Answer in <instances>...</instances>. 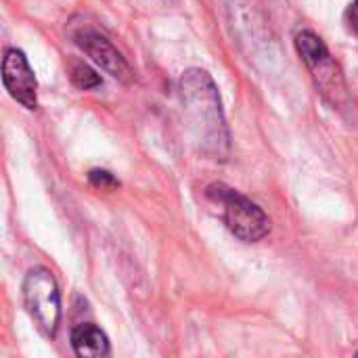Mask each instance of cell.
I'll return each instance as SVG.
<instances>
[{
  "mask_svg": "<svg viewBox=\"0 0 358 358\" xmlns=\"http://www.w3.org/2000/svg\"><path fill=\"white\" fill-rule=\"evenodd\" d=\"M206 195L212 201L222 206L224 222L237 239H241L245 243H256L268 235V231H271L268 216L262 212L260 206H256L245 195L237 193L235 189H231L222 182L210 185Z\"/></svg>",
  "mask_w": 358,
  "mask_h": 358,
  "instance_id": "cell-2",
  "label": "cell"
},
{
  "mask_svg": "<svg viewBox=\"0 0 358 358\" xmlns=\"http://www.w3.org/2000/svg\"><path fill=\"white\" fill-rule=\"evenodd\" d=\"M71 36H73V42L107 73H111L113 78H117L122 82L132 80V69H130L128 61L103 34H99L92 27H80V29H73Z\"/></svg>",
  "mask_w": 358,
  "mask_h": 358,
  "instance_id": "cell-5",
  "label": "cell"
},
{
  "mask_svg": "<svg viewBox=\"0 0 358 358\" xmlns=\"http://www.w3.org/2000/svg\"><path fill=\"white\" fill-rule=\"evenodd\" d=\"M346 17H348L350 29H352V31H355V34L358 36V0H355V2L350 4V8H348Z\"/></svg>",
  "mask_w": 358,
  "mask_h": 358,
  "instance_id": "cell-10",
  "label": "cell"
},
{
  "mask_svg": "<svg viewBox=\"0 0 358 358\" xmlns=\"http://www.w3.org/2000/svg\"><path fill=\"white\" fill-rule=\"evenodd\" d=\"M2 82L17 103H21L27 109L38 107V80L21 50H6L2 61Z\"/></svg>",
  "mask_w": 358,
  "mask_h": 358,
  "instance_id": "cell-6",
  "label": "cell"
},
{
  "mask_svg": "<svg viewBox=\"0 0 358 358\" xmlns=\"http://www.w3.org/2000/svg\"><path fill=\"white\" fill-rule=\"evenodd\" d=\"M71 346H73V352L82 358H96L109 355L107 336L92 323H82V325L73 327Z\"/></svg>",
  "mask_w": 358,
  "mask_h": 358,
  "instance_id": "cell-7",
  "label": "cell"
},
{
  "mask_svg": "<svg viewBox=\"0 0 358 358\" xmlns=\"http://www.w3.org/2000/svg\"><path fill=\"white\" fill-rule=\"evenodd\" d=\"M23 300L29 317L42 329L44 336L52 338L61 319V300L59 287L52 273L44 266H36L25 275L23 281Z\"/></svg>",
  "mask_w": 358,
  "mask_h": 358,
  "instance_id": "cell-4",
  "label": "cell"
},
{
  "mask_svg": "<svg viewBox=\"0 0 358 358\" xmlns=\"http://www.w3.org/2000/svg\"><path fill=\"white\" fill-rule=\"evenodd\" d=\"M178 88L185 117L195 141L199 143V149L214 159H227L231 136L222 113L220 94L210 73L197 67L187 69Z\"/></svg>",
  "mask_w": 358,
  "mask_h": 358,
  "instance_id": "cell-1",
  "label": "cell"
},
{
  "mask_svg": "<svg viewBox=\"0 0 358 358\" xmlns=\"http://www.w3.org/2000/svg\"><path fill=\"white\" fill-rule=\"evenodd\" d=\"M71 82L80 88V90H88V88H94L101 84V78L94 73V69H90L86 63H80V61H73L71 65Z\"/></svg>",
  "mask_w": 358,
  "mask_h": 358,
  "instance_id": "cell-8",
  "label": "cell"
},
{
  "mask_svg": "<svg viewBox=\"0 0 358 358\" xmlns=\"http://www.w3.org/2000/svg\"><path fill=\"white\" fill-rule=\"evenodd\" d=\"M296 48L302 55L308 69L313 71V78H315L321 94L334 107H342L348 101L346 82H344V76H342L338 63L331 59L325 42L315 31L302 29L296 34Z\"/></svg>",
  "mask_w": 358,
  "mask_h": 358,
  "instance_id": "cell-3",
  "label": "cell"
},
{
  "mask_svg": "<svg viewBox=\"0 0 358 358\" xmlns=\"http://www.w3.org/2000/svg\"><path fill=\"white\" fill-rule=\"evenodd\" d=\"M88 180L94 187H99V189H113V187H117V180L109 172H105V170H92L88 174Z\"/></svg>",
  "mask_w": 358,
  "mask_h": 358,
  "instance_id": "cell-9",
  "label": "cell"
}]
</instances>
